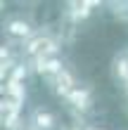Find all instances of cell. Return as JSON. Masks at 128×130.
I'll list each match as a JSON object with an SVG mask.
<instances>
[{
	"label": "cell",
	"mask_w": 128,
	"mask_h": 130,
	"mask_svg": "<svg viewBox=\"0 0 128 130\" xmlns=\"http://www.w3.org/2000/svg\"><path fill=\"white\" fill-rule=\"evenodd\" d=\"M48 85L55 90V95H59V97H69L74 90L78 88V83H76V76H74L69 69H64L59 76H55V78H48Z\"/></svg>",
	"instance_id": "6da1fadb"
},
{
	"label": "cell",
	"mask_w": 128,
	"mask_h": 130,
	"mask_svg": "<svg viewBox=\"0 0 128 130\" xmlns=\"http://www.w3.org/2000/svg\"><path fill=\"white\" fill-rule=\"evenodd\" d=\"M5 33L12 36V38H19V40H24V43L31 36H36L31 21L24 19V17H7V21H5Z\"/></svg>",
	"instance_id": "7a4b0ae2"
},
{
	"label": "cell",
	"mask_w": 128,
	"mask_h": 130,
	"mask_svg": "<svg viewBox=\"0 0 128 130\" xmlns=\"http://www.w3.org/2000/svg\"><path fill=\"white\" fill-rule=\"evenodd\" d=\"M88 130H104V128H88Z\"/></svg>",
	"instance_id": "30bf717a"
},
{
	"label": "cell",
	"mask_w": 128,
	"mask_h": 130,
	"mask_svg": "<svg viewBox=\"0 0 128 130\" xmlns=\"http://www.w3.org/2000/svg\"><path fill=\"white\" fill-rule=\"evenodd\" d=\"M64 102L69 104L71 109H76V111H88L90 106H93V90L88 85H78Z\"/></svg>",
	"instance_id": "277c9868"
},
{
	"label": "cell",
	"mask_w": 128,
	"mask_h": 130,
	"mask_svg": "<svg viewBox=\"0 0 128 130\" xmlns=\"http://www.w3.org/2000/svg\"><path fill=\"white\" fill-rule=\"evenodd\" d=\"M126 90H128V85H126Z\"/></svg>",
	"instance_id": "7c38bea8"
},
{
	"label": "cell",
	"mask_w": 128,
	"mask_h": 130,
	"mask_svg": "<svg viewBox=\"0 0 128 130\" xmlns=\"http://www.w3.org/2000/svg\"><path fill=\"white\" fill-rule=\"evenodd\" d=\"M29 71H31V66H29L26 62L24 64H17V66H14V71L10 73V78H7V80H17V83H24L26 80V76H29Z\"/></svg>",
	"instance_id": "9c48e42d"
},
{
	"label": "cell",
	"mask_w": 128,
	"mask_h": 130,
	"mask_svg": "<svg viewBox=\"0 0 128 130\" xmlns=\"http://www.w3.org/2000/svg\"><path fill=\"white\" fill-rule=\"evenodd\" d=\"M66 17H71V21H83L93 14V7H100L97 0H81V3H66Z\"/></svg>",
	"instance_id": "5b68a950"
},
{
	"label": "cell",
	"mask_w": 128,
	"mask_h": 130,
	"mask_svg": "<svg viewBox=\"0 0 128 130\" xmlns=\"http://www.w3.org/2000/svg\"><path fill=\"white\" fill-rule=\"evenodd\" d=\"M126 57H128V50H126Z\"/></svg>",
	"instance_id": "8fae6325"
},
{
	"label": "cell",
	"mask_w": 128,
	"mask_h": 130,
	"mask_svg": "<svg viewBox=\"0 0 128 130\" xmlns=\"http://www.w3.org/2000/svg\"><path fill=\"white\" fill-rule=\"evenodd\" d=\"M0 113H3V118L21 116V104L14 102V99H10V97H3L0 99Z\"/></svg>",
	"instance_id": "52a82bcc"
},
{
	"label": "cell",
	"mask_w": 128,
	"mask_h": 130,
	"mask_svg": "<svg viewBox=\"0 0 128 130\" xmlns=\"http://www.w3.org/2000/svg\"><path fill=\"white\" fill-rule=\"evenodd\" d=\"M29 125H31V130H55L57 118L52 111L43 109V106H36L31 111V116H29Z\"/></svg>",
	"instance_id": "3957f363"
},
{
	"label": "cell",
	"mask_w": 128,
	"mask_h": 130,
	"mask_svg": "<svg viewBox=\"0 0 128 130\" xmlns=\"http://www.w3.org/2000/svg\"><path fill=\"white\" fill-rule=\"evenodd\" d=\"M111 66H114V76L123 83V85H128V57H126V52L114 57V64Z\"/></svg>",
	"instance_id": "ba28073f"
},
{
	"label": "cell",
	"mask_w": 128,
	"mask_h": 130,
	"mask_svg": "<svg viewBox=\"0 0 128 130\" xmlns=\"http://www.w3.org/2000/svg\"><path fill=\"white\" fill-rule=\"evenodd\" d=\"M3 97H10V99H14V102L24 104V102H26V97H29V90H26L24 83L5 80V83H3Z\"/></svg>",
	"instance_id": "8992f818"
}]
</instances>
